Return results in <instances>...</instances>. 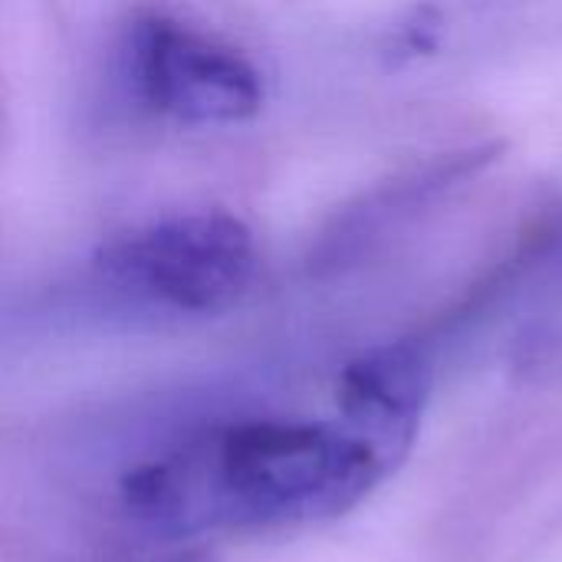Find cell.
Segmentation results:
<instances>
[{
	"label": "cell",
	"mask_w": 562,
	"mask_h": 562,
	"mask_svg": "<svg viewBox=\"0 0 562 562\" xmlns=\"http://www.w3.org/2000/svg\"><path fill=\"white\" fill-rule=\"evenodd\" d=\"M405 461L349 418L227 422L122 477L125 514L168 540L323 524L359 507Z\"/></svg>",
	"instance_id": "obj_1"
},
{
	"label": "cell",
	"mask_w": 562,
	"mask_h": 562,
	"mask_svg": "<svg viewBox=\"0 0 562 562\" xmlns=\"http://www.w3.org/2000/svg\"><path fill=\"white\" fill-rule=\"evenodd\" d=\"M95 270L151 306L214 316L250 290L257 247L247 224L224 211L181 214L112 237L99 247Z\"/></svg>",
	"instance_id": "obj_2"
},
{
	"label": "cell",
	"mask_w": 562,
	"mask_h": 562,
	"mask_svg": "<svg viewBox=\"0 0 562 562\" xmlns=\"http://www.w3.org/2000/svg\"><path fill=\"white\" fill-rule=\"evenodd\" d=\"M132 76L155 112L191 125L244 122L263 105V79L244 53L161 13L135 23Z\"/></svg>",
	"instance_id": "obj_3"
},
{
	"label": "cell",
	"mask_w": 562,
	"mask_h": 562,
	"mask_svg": "<svg viewBox=\"0 0 562 562\" xmlns=\"http://www.w3.org/2000/svg\"><path fill=\"white\" fill-rule=\"evenodd\" d=\"M428 402V366L408 342L372 349L339 379V415L408 461Z\"/></svg>",
	"instance_id": "obj_4"
},
{
	"label": "cell",
	"mask_w": 562,
	"mask_h": 562,
	"mask_svg": "<svg viewBox=\"0 0 562 562\" xmlns=\"http://www.w3.org/2000/svg\"><path fill=\"white\" fill-rule=\"evenodd\" d=\"M148 562H217L207 550H181V553H171V557H161V560Z\"/></svg>",
	"instance_id": "obj_5"
}]
</instances>
